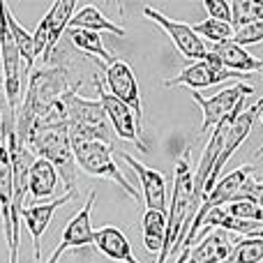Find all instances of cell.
<instances>
[{
    "label": "cell",
    "instance_id": "obj_5",
    "mask_svg": "<svg viewBox=\"0 0 263 263\" xmlns=\"http://www.w3.org/2000/svg\"><path fill=\"white\" fill-rule=\"evenodd\" d=\"M261 100H256L252 106H247V109H242L240 114L233 118V123L229 125V132H227V139H224V148H222V153H219V157H217V162L213 164V171H210V176H208V180H205V185H203V190H201V199L203 196H208V192L213 190V185L222 178V168H224V164L229 162V159L233 157V153H236L238 148H240V143L250 136V132L254 129V125H256V120H259V116H261Z\"/></svg>",
    "mask_w": 263,
    "mask_h": 263
},
{
    "label": "cell",
    "instance_id": "obj_32",
    "mask_svg": "<svg viewBox=\"0 0 263 263\" xmlns=\"http://www.w3.org/2000/svg\"><path fill=\"white\" fill-rule=\"evenodd\" d=\"M0 92H3V74H0ZM5 148V123H3V109H0V150Z\"/></svg>",
    "mask_w": 263,
    "mask_h": 263
},
{
    "label": "cell",
    "instance_id": "obj_6",
    "mask_svg": "<svg viewBox=\"0 0 263 263\" xmlns=\"http://www.w3.org/2000/svg\"><path fill=\"white\" fill-rule=\"evenodd\" d=\"M252 74H236V72H229L219 65V60L215 58L213 51H208V58L201 60V63H192L190 67H185L180 74H176L173 79H166L164 86L166 88H176V86H187L192 90H201V88H210V86H217V83L224 81H231L236 79V83H242V79H250Z\"/></svg>",
    "mask_w": 263,
    "mask_h": 263
},
{
    "label": "cell",
    "instance_id": "obj_12",
    "mask_svg": "<svg viewBox=\"0 0 263 263\" xmlns=\"http://www.w3.org/2000/svg\"><path fill=\"white\" fill-rule=\"evenodd\" d=\"M95 196L97 194H95V190H92L90 194H88V201L83 203V208L67 222V227H65V231H63V238H60V242L55 245L53 254H51V259L46 263H58L60 256L67 250H79V247L92 245V233L95 231H92V224H90V210H92V203H95Z\"/></svg>",
    "mask_w": 263,
    "mask_h": 263
},
{
    "label": "cell",
    "instance_id": "obj_28",
    "mask_svg": "<svg viewBox=\"0 0 263 263\" xmlns=\"http://www.w3.org/2000/svg\"><path fill=\"white\" fill-rule=\"evenodd\" d=\"M263 40V21H254V23H247V26L242 28H236L233 30V37L231 42L238 46H242L245 49L247 44H259Z\"/></svg>",
    "mask_w": 263,
    "mask_h": 263
},
{
    "label": "cell",
    "instance_id": "obj_17",
    "mask_svg": "<svg viewBox=\"0 0 263 263\" xmlns=\"http://www.w3.org/2000/svg\"><path fill=\"white\" fill-rule=\"evenodd\" d=\"M213 53H215V58L219 60V65H222L224 69H229V72L250 74V72H261L263 69V60L254 58L252 53H247V49L233 44L231 40L215 44Z\"/></svg>",
    "mask_w": 263,
    "mask_h": 263
},
{
    "label": "cell",
    "instance_id": "obj_2",
    "mask_svg": "<svg viewBox=\"0 0 263 263\" xmlns=\"http://www.w3.org/2000/svg\"><path fill=\"white\" fill-rule=\"evenodd\" d=\"M192 171L190 157L182 155L176 162V176H173V196H171V213L166 215V231H164V245L159 250L155 263H166L171 254L180 250L185 233L190 229V222L196 213V203L192 196Z\"/></svg>",
    "mask_w": 263,
    "mask_h": 263
},
{
    "label": "cell",
    "instance_id": "obj_19",
    "mask_svg": "<svg viewBox=\"0 0 263 263\" xmlns=\"http://www.w3.org/2000/svg\"><path fill=\"white\" fill-rule=\"evenodd\" d=\"M58 190V173L44 159H32L30 171H28V192H30L35 199H49L55 194Z\"/></svg>",
    "mask_w": 263,
    "mask_h": 263
},
{
    "label": "cell",
    "instance_id": "obj_14",
    "mask_svg": "<svg viewBox=\"0 0 263 263\" xmlns=\"http://www.w3.org/2000/svg\"><path fill=\"white\" fill-rule=\"evenodd\" d=\"M77 194H72V192H65L60 199H53L49 201V203H35V205H28V208L21 210V219L26 222L28 231H30L32 236V250H35V263H40V242H42V236H44V231L49 229V222L53 219L55 210L63 208L65 203H69V201L74 199Z\"/></svg>",
    "mask_w": 263,
    "mask_h": 263
},
{
    "label": "cell",
    "instance_id": "obj_22",
    "mask_svg": "<svg viewBox=\"0 0 263 263\" xmlns=\"http://www.w3.org/2000/svg\"><path fill=\"white\" fill-rule=\"evenodd\" d=\"M67 37L72 40V44L77 46V49H81V51H86V53H92L95 58H100V63L104 65V67L116 60V55L104 46L100 32L81 30V28H67Z\"/></svg>",
    "mask_w": 263,
    "mask_h": 263
},
{
    "label": "cell",
    "instance_id": "obj_3",
    "mask_svg": "<svg viewBox=\"0 0 263 263\" xmlns=\"http://www.w3.org/2000/svg\"><path fill=\"white\" fill-rule=\"evenodd\" d=\"M26 150L37 159H44L60 171V180L65 182L67 192L77 194V162L72 155V145H69L67 125H49V127H40L30 136L26 143Z\"/></svg>",
    "mask_w": 263,
    "mask_h": 263
},
{
    "label": "cell",
    "instance_id": "obj_11",
    "mask_svg": "<svg viewBox=\"0 0 263 263\" xmlns=\"http://www.w3.org/2000/svg\"><path fill=\"white\" fill-rule=\"evenodd\" d=\"M250 92H254V88L245 86V81H242V83H233V86H227L224 90L215 92V95H210V97H203L201 92H192L194 102L201 106V111H203L201 132L213 129L215 125H217L219 120L227 118V116L231 114L233 106H236L242 97L250 95Z\"/></svg>",
    "mask_w": 263,
    "mask_h": 263
},
{
    "label": "cell",
    "instance_id": "obj_25",
    "mask_svg": "<svg viewBox=\"0 0 263 263\" xmlns=\"http://www.w3.org/2000/svg\"><path fill=\"white\" fill-rule=\"evenodd\" d=\"M231 7V28H242L247 23L263 21V5L256 0H236Z\"/></svg>",
    "mask_w": 263,
    "mask_h": 263
},
{
    "label": "cell",
    "instance_id": "obj_1",
    "mask_svg": "<svg viewBox=\"0 0 263 263\" xmlns=\"http://www.w3.org/2000/svg\"><path fill=\"white\" fill-rule=\"evenodd\" d=\"M67 90V72L60 67H44V69H32L30 79H28L26 97L21 100L16 120H14V134L16 141L26 148L30 136L40 127V123L46 118L51 106L60 100Z\"/></svg>",
    "mask_w": 263,
    "mask_h": 263
},
{
    "label": "cell",
    "instance_id": "obj_4",
    "mask_svg": "<svg viewBox=\"0 0 263 263\" xmlns=\"http://www.w3.org/2000/svg\"><path fill=\"white\" fill-rule=\"evenodd\" d=\"M69 145H72L74 162H77L88 176L116 180L134 201L141 199L139 190L123 176L118 164L114 162L116 148L111 143H104V141H97V139H86V136H69Z\"/></svg>",
    "mask_w": 263,
    "mask_h": 263
},
{
    "label": "cell",
    "instance_id": "obj_7",
    "mask_svg": "<svg viewBox=\"0 0 263 263\" xmlns=\"http://www.w3.org/2000/svg\"><path fill=\"white\" fill-rule=\"evenodd\" d=\"M104 69V79H106V88L104 90L109 95H114L118 102H123L127 109H132L136 123L141 127V116H143V106H141V92H139V83L136 77L132 72V67L125 60L116 58L111 65H106Z\"/></svg>",
    "mask_w": 263,
    "mask_h": 263
},
{
    "label": "cell",
    "instance_id": "obj_8",
    "mask_svg": "<svg viewBox=\"0 0 263 263\" xmlns=\"http://www.w3.org/2000/svg\"><path fill=\"white\" fill-rule=\"evenodd\" d=\"M95 88H97V92H100V100L97 102L102 104V111H104V116H106V120H109L114 134L118 136V139L134 143L141 153H148V145L139 139L141 127H139V123H136L132 109H127V106H125L123 102L116 100L114 95H109V92L104 90V83H102L100 79H95Z\"/></svg>",
    "mask_w": 263,
    "mask_h": 263
},
{
    "label": "cell",
    "instance_id": "obj_23",
    "mask_svg": "<svg viewBox=\"0 0 263 263\" xmlns=\"http://www.w3.org/2000/svg\"><path fill=\"white\" fill-rule=\"evenodd\" d=\"M143 245L150 254H159L164 245V231H166V215L157 210H145L143 215Z\"/></svg>",
    "mask_w": 263,
    "mask_h": 263
},
{
    "label": "cell",
    "instance_id": "obj_13",
    "mask_svg": "<svg viewBox=\"0 0 263 263\" xmlns=\"http://www.w3.org/2000/svg\"><path fill=\"white\" fill-rule=\"evenodd\" d=\"M118 155L134 168L136 176H139L141 192H143V199H145V210H157V213L166 215L168 208H166V178H164V173H159L157 168L145 166L143 162L134 159L129 153H118Z\"/></svg>",
    "mask_w": 263,
    "mask_h": 263
},
{
    "label": "cell",
    "instance_id": "obj_30",
    "mask_svg": "<svg viewBox=\"0 0 263 263\" xmlns=\"http://www.w3.org/2000/svg\"><path fill=\"white\" fill-rule=\"evenodd\" d=\"M203 7L210 14V18L231 23V7H229V3H222V0H203Z\"/></svg>",
    "mask_w": 263,
    "mask_h": 263
},
{
    "label": "cell",
    "instance_id": "obj_9",
    "mask_svg": "<svg viewBox=\"0 0 263 263\" xmlns=\"http://www.w3.org/2000/svg\"><path fill=\"white\" fill-rule=\"evenodd\" d=\"M63 106H65V123H67V127L95 129L106 136H114L109 120H106L102 104L97 100H86V97L77 95L74 90H67L63 95Z\"/></svg>",
    "mask_w": 263,
    "mask_h": 263
},
{
    "label": "cell",
    "instance_id": "obj_20",
    "mask_svg": "<svg viewBox=\"0 0 263 263\" xmlns=\"http://www.w3.org/2000/svg\"><path fill=\"white\" fill-rule=\"evenodd\" d=\"M67 28H81V30L100 32V35L106 30V32H116L118 37H125V28L111 23L109 18L95 7V5H86V7L77 9V12L72 14V18H69Z\"/></svg>",
    "mask_w": 263,
    "mask_h": 263
},
{
    "label": "cell",
    "instance_id": "obj_10",
    "mask_svg": "<svg viewBox=\"0 0 263 263\" xmlns=\"http://www.w3.org/2000/svg\"><path fill=\"white\" fill-rule=\"evenodd\" d=\"M143 14L150 18V21H155L157 26H162L164 30L168 32V37L173 40V44L178 46V51H180L187 60H196V63H201V60L208 58V46H205V42L201 40V37L194 35V30H192L190 23L168 18V16H164L159 9L148 7V5L143 7Z\"/></svg>",
    "mask_w": 263,
    "mask_h": 263
},
{
    "label": "cell",
    "instance_id": "obj_15",
    "mask_svg": "<svg viewBox=\"0 0 263 263\" xmlns=\"http://www.w3.org/2000/svg\"><path fill=\"white\" fill-rule=\"evenodd\" d=\"M92 245L106 256V259L116 263H139L134 256L127 236L120 231L118 227H102L92 233Z\"/></svg>",
    "mask_w": 263,
    "mask_h": 263
},
{
    "label": "cell",
    "instance_id": "obj_29",
    "mask_svg": "<svg viewBox=\"0 0 263 263\" xmlns=\"http://www.w3.org/2000/svg\"><path fill=\"white\" fill-rule=\"evenodd\" d=\"M261 190H263V185H261L259 176L252 173V176L240 185V190H238V194L233 196V201H252V203L261 205ZM229 203H231V201H229Z\"/></svg>",
    "mask_w": 263,
    "mask_h": 263
},
{
    "label": "cell",
    "instance_id": "obj_21",
    "mask_svg": "<svg viewBox=\"0 0 263 263\" xmlns=\"http://www.w3.org/2000/svg\"><path fill=\"white\" fill-rule=\"evenodd\" d=\"M74 12H77V5H74L72 0H58V3L46 12V16H49V40H46V49H44V55H42L44 60L51 58L60 35L67 30V23Z\"/></svg>",
    "mask_w": 263,
    "mask_h": 263
},
{
    "label": "cell",
    "instance_id": "obj_27",
    "mask_svg": "<svg viewBox=\"0 0 263 263\" xmlns=\"http://www.w3.org/2000/svg\"><path fill=\"white\" fill-rule=\"evenodd\" d=\"M222 210L229 217L245 219V222H261L263 224V210L261 205L252 203V201H231V203L222 205Z\"/></svg>",
    "mask_w": 263,
    "mask_h": 263
},
{
    "label": "cell",
    "instance_id": "obj_33",
    "mask_svg": "<svg viewBox=\"0 0 263 263\" xmlns=\"http://www.w3.org/2000/svg\"><path fill=\"white\" fill-rule=\"evenodd\" d=\"M185 259H187V250H182V252H180V256H178V259L173 261V263H185Z\"/></svg>",
    "mask_w": 263,
    "mask_h": 263
},
{
    "label": "cell",
    "instance_id": "obj_31",
    "mask_svg": "<svg viewBox=\"0 0 263 263\" xmlns=\"http://www.w3.org/2000/svg\"><path fill=\"white\" fill-rule=\"evenodd\" d=\"M46 40H49V16H44L37 26L35 35H32V42H35V53L37 55H44L46 49Z\"/></svg>",
    "mask_w": 263,
    "mask_h": 263
},
{
    "label": "cell",
    "instance_id": "obj_16",
    "mask_svg": "<svg viewBox=\"0 0 263 263\" xmlns=\"http://www.w3.org/2000/svg\"><path fill=\"white\" fill-rule=\"evenodd\" d=\"M231 238L224 231H210L196 242L194 247H187L185 263H224L231 252Z\"/></svg>",
    "mask_w": 263,
    "mask_h": 263
},
{
    "label": "cell",
    "instance_id": "obj_18",
    "mask_svg": "<svg viewBox=\"0 0 263 263\" xmlns=\"http://www.w3.org/2000/svg\"><path fill=\"white\" fill-rule=\"evenodd\" d=\"M3 16H5V23H7L9 35H12V40H14V46H16L18 55H21V63H23V72L21 74H30L32 67H35V60H37L32 35L16 21V18H14V14L9 12V7L5 3H3Z\"/></svg>",
    "mask_w": 263,
    "mask_h": 263
},
{
    "label": "cell",
    "instance_id": "obj_26",
    "mask_svg": "<svg viewBox=\"0 0 263 263\" xmlns=\"http://www.w3.org/2000/svg\"><path fill=\"white\" fill-rule=\"evenodd\" d=\"M192 30H194L196 37H201V40H210V42H215V44H219V42H229L233 37L231 23L215 21V18L196 23V26H192Z\"/></svg>",
    "mask_w": 263,
    "mask_h": 263
},
{
    "label": "cell",
    "instance_id": "obj_24",
    "mask_svg": "<svg viewBox=\"0 0 263 263\" xmlns=\"http://www.w3.org/2000/svg\"><path fill=\"white\" fill-rule=\"evenodd\" d=\"M263 238H242L231 247L224 263H261Z\"/></svg>",
    "mask_w": 263,
    "mask_h": 263
}]
</instances>
